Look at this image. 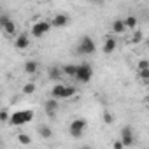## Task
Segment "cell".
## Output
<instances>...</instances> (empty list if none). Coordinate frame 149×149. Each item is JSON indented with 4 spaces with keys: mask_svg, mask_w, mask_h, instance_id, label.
Returning a JSON list of instances; mask_svg holds the SVG:
<instances>
[{
    "mask_svg": "<svg viewBox=\"0 0 149 149\" xmlns=\"http://www.w3.org/2000/svg\"><path fill=\"white\" fill-rule=\"evenodd\" d=\"M33 116H35V112H33V111H28V109H23V111H14V112L11 114L9 123H11V125H14V126H21V125L30 123V121L33 119Z\"/></svg>",
    "mask_w": 149,
    "mask_h": 149,
    "instance_id": "obj_1",
    "label": "cell"
},
{
    "mask_svg": "<svg viewBox=\"0 0 149 149\" xmlns=\"http://www.w3.org/2000/svg\"><path fill=\"white\" fill-rule=\"evenodd\" d=\"M51 28H53L51 21H47V19H40V21H37V23H33V25L30 26V35L35 37V39H40V37H44Z\"/></svg>",
    "mask_w": 149,
    "mask_h": 149,
    "instance_id": "obj_2",
    "label": "cell"
},
{
    "mask_svg": "<svg viewBox=\"0 0 149 149\" xmlns=\"http://www.w3.org/2000/svg\"><path fill=\"white\" fill-rule=\"evenodd\" d=\"M86 128H88V121H86L84 118H76V119L70 123V126H68V133H70L74 139H79V137L86 132Z\"/></svg>",
    "mask_w": 149,
    "mask_h": 149,
    "instance_id": "obj_3",
    "label": "cell"
},
{
    "mask_svg": "<svg viewBox=\"0 0 149 149\" xmlns=\"http://www.w3.org/2000/svg\"><path fill=\"white\" fill-rule=\"evenodd\" d=\"M91 77H93V67L90 65V63H79L77 65V74H76V81H79V83H90L91 81Z\"/></svg>",
    "mask_w": 149,
    "mask_h": 149,
    "instance_id": "obj_4",
    "label": "cell"
},
{
    "mask_svg": "<svg viewBox=\"0 0 149 149\" xmlns=\"http://www.w3.org/2000/svg\"><path fill=\"white\" fill-rule=\"evenodd\" d=\"M95 51H97L95 40H93L90 35L81 37V40H79V44H77V53H81V54H93Z\"/></svg>",
    "mask_w": 149,
    "mask_h": 149,
    "instance_id": "obj_5",
    "label": "cell"
},
{
    "mask_svg": "<svg viewBox=\"0 0 149 149\" xmlns=\"http://www.w3.org/2000/svg\"><path fill=\"white\" fill-rule=\"evenodd\" d=\"M0 26H2V32H4L7 37H18L16 25H14V21H13L7 14H2V16H0Z\"/></svg>",
    "mask_w": 149,
    "mask_h": 149,
    "instance_id": "obj_6",
    "label": "cell"
},
{
    "mask_svg": "<svg viewBox=\"0 0 149 149\" xmlns=\"http://www.w3.org/2000/svg\"><path fill=\"white\" fill-rule=\"evenodd\" d=\"M119 137H121V140L125 142V147H130V146H133V144H135V135H133V130H132V126H128V125L121 128Z\"/></svg>",
    "mask_w": 149,
    "mask_h": 149,
    "instance_id": "obj_7",
    "label": "cell"
},
{
    "mask_svg": "<svg viewBox=\"0 0 149 149\" xmlns=\"http://www.w3.org/2000/svg\"><path fill=\"white\" fill-rule=\"evenodd\" d=\"M116 47H118V40H116V37H112V35H105V39H104V46H102V51H104L105 54H112V53L116 51Z\"/></svg>",
    "mask_w": 149,
    "mask_h": 149,
    "instance_id": "obj_8",
    "label": "cell"
},
{
    "mask_svg": "<svg viewBox=\"0 0 149 149\" xmlns=\"http://www.w3.org/2000/svg\"><path fill=\"white\" fill-rule=\"evenodd\" d=\"M58 107H60V104H58V98H54V97H51L49 100L44 102V111H46V114H47L49 118H54V116H56Z\"/></svg>",
    "mask_w": 149,
    "mask_h": 149,
    "instance_id": "obj_9",
    "label": "cell"
},
{
    "mask_svg": "<svg viewBox=\"0 0 149 149\" xmlns=\"http://www.w3.org/2000/svg\"><path fill=\"white\" fill-rule=\"evenodd\" d=\"M68 23H70V18H68L67 14H63V13L54 14V16H53V19H51L53 28H63V26H67Z\"/></svg>",
    "mask_w": 149,
    "mask_h": 149,
    "instance_id": "obj_10",
    "label": "cell"
},
{
    "mask_svg": "<svg viewBox=\"0 0 149 149\" xmlns=\"http://www.w3.org/2000/svg\"><path fill=\"white\" fill-rule=\"evenodd\" d=\"M14 47L16 49H28L30 47L28 33H18V37H14Z\"/></svg>",
    "mask_w": 149,
    "mask_h": 149,
    "instance_id": "obj_11",
    "label": "cell"
},
{
    "mask_svg": "<svg viewBox=\"0 0 149 149\" xmlns=\"http://www.w3.org/2000/svg\"><path fill=\"white\" fill-rule=\"evenodd\" d=\"M126 25H125V19H114L112 23H111V32H112V35H123V33H126Z\"/></svg>",
    "mask_w": 149,
    "mask_h": 149,
    "instance_id": "obj_12",
    "label": "cell"
},
{
    "mask_svg": "<svg viewBox=\"0 0 149 149\" xmlns=\"http://www.w3.org/2000/svg\"><path fill=\"white\" fill-rule=\"evenodd\" d=\"M65 90H67V84H63V83H56V84L51 88L49 95L54 97V98H58V100H61V98H65Z\"/></svg>",
    "mask_w": 149,
    "mask_h": 149,
    "instance_id": "obj_13",
    "label": "cell"
},
{
    "mask_svg": "<svg viewBox=\"0 0 149 149\" xmlns=\"http://www.w3.org/2000/svg\"><path fill=\"white\" fill-rule=\"evenodd\" d=\"M61 76H65V74H63V68H60V67H56V65H51V67L47 68V77H49L51 81L58 83V81L61 79Z\"/></svg>",
    "mask_w": 149,
    "mask_h": 149,
    "instance_id": "obj_14",
    "label": "cell"
},
{
    "mask_svg": "<svg viewBox=\"0 0 149 149\" xmlns=\"http://www.w3.org/2000/svg\"><path fill=\"white\" fill-rule=\"evenodd\" d=\"M25 74H28V76H33V74L39 70V63L35 61V60H28V61H25Z\"/></svg>",
    "mask_w": 149,
    "mask_h": 149,
    "instance_id": "obj_15",
    "label": "cell"
},
{
    "mask_svg": "<svg viewBox=\"0 0 149 149\" xmlns=\"http://www.w3.org/2000/svg\"><path fill=\"white\" fill-rule=\"evenodd\" d=\"M61 68H63V74H65V76H68L70 79H76V74H77V65L68 63V65H63Z\"/></svg>",
    "mask_w": 149,
    "mask_h": 149,
    "instance_id": "obj_16",
    "label": "cell"
},
{
    "mask_svg": "<svg viewBox=\"0 0 149 149\" xmlns=\"http://www.w3.org/2000/svg\"><path fill=\"white\" fill-rule=\"evenodd\" d=\"M37 132H39V135H40L42 139H46V140H49V139L53 137V130H51L47 125H40V126L37 128Z\"/></svg>",
    "mask_w": 149,
    "mask_h": 149,
    "instance_id": "obj_17",
    "label": "cell"
},
{
    "mask_svg": "<svg viewBox=\"0 0 149 149\" xmlns=\"http://www.w3.org/2000/svg\"><path fill=\"white\" fill-rule=\"evenodd\" d=\"M137 23H139L137 16H126V18H125V25H126L128 30H135V28H137Z\"/></svg>",
    "mask_w": 149,
    "mask_h": 149,
    "instance_id": "obj_18",
    "label": "cell"
},
{
    "mask_svg": "<svg viewBox=\"0 0 149 149\" xmlns=\"http://www.w3.org/2000/svg\"><path fill=\"white\" fill-rule=\"evenodd\" d=\"M18 142H19L21 146H30V144H32V137L26 135V133H19V135H18Z\"/></svg>",
    "mask_w": 149,
    "mask_h": 149,
    "instance_id": "obj_19",
    "label": "cell"
},
{
    "mask_svg": "<svg viewBox=\"0 0 149 149\" xmlns=\"http://www.w3.org/2000/svg\"><path fill=\"white\" fill-rule=\"evenodd\" d=\"M35 90H37V86H35V83H26L25 86H23V93L25 95H32V93H35Z\"/></svg>",
    "mask_w": 149,
    "mask_h": 149,
    "instance_id": "obj_20",
    "label": "cell"
},
{
    "mask_svg": "<svg viewBox=\"0 0 149 149\" xmlns=\"http://www.w3.org/2000/svg\"><path fill=\"white\" fill-rule=\"evenodd\" d=\"M137 76L140 81L144 83H149V68H144V70H137Z\"/></svg>",
    "mask_w": 149,
    "mask_h": 149,
    "instance_id": "obj_21",
    "label": "cell"
},
{
    "mask_svg": "<svg viewBox=\"0 0 149 149\" xmlns=\"http://www.w3.org/2000/svg\"><path fill=\"white\" fill-rule=\"evenodd\" d=\"M144 40V32L142 30H137L135 33H133V37H132V42L133 44H139V42H142Z\"/></svg>",
    "mask_w": 149,
    "mask_h": 149,
    "instance_id": "obj_22",
    "label": "cell"
},
{
    "mask_svg": "<svg viewBox=\"0 0 149 149\" xmlns=\"http://www.w3.org/2000/svg\"><path fill=\"white\" fill-rule=\"evenodd\" d=\"M102 119H104V123H105V125H112V121H114V116H112V112H109V111H104V114H102Z\"/></svg>",
    "mask_w": 149,
    "mask_h": 149,
    "instance_id": "obj_23",
    "label": "cell"
},
{
    "mask_svg": "<svg viewBox=\"0 0 149 149\" xmlns=\"http://www.w3.org/2000/svg\"><path fill=\"white\" fill-rule=\"evenodd\" d=\"M144 68H149V60H146V58L137 61V70H144Z\"/></svg>",
    "mask_w": 149,
    "mask_h": 149,
    "instance_id": "obj_24",
    "label": "cell"
},
{
    "mask_svg": "<svg viewBox=\"0 0 149 149\" xmlns=\"http://www.w3.org/2000/svg\"><path fill=\"white\" fill-rule=\"evenodd\" d=\"M76 93H77L76 86H67V90H65V98H70V97H74Z\"/></svg>",
    "mask_w": 149,
    "mask_h": 149,
    "instance_id": "obj_25",
    "label": "cell"
},
{
    "mask_svg": "<svg viewBox=\"0 0 149 149\" xmlns=\"http://www.w3.org/2000/svg\"><path fill=\"white\" fill-rule=\"evenodd\" d=\"M9 119H11V114L7 112V109H2V112H0V121H2V123H9Z\"/></svg>",
    "mask_w": 149,
    "mask_h": 149,
    "instance_id": "obj_26",
    "label": "cell"
},
{
    "mask_svg": "<svg viewBox=\"0 0 149 149\" xmlns=\"http://www.w3.org/2000/svg\"><path fill=\"white\" fill-rule=\"evenodd\" d=\"M112 147H114V149H123V147H125V142H123L121 139H119V140H114V142H112Z\"/></svg>",
    "mask_w": 149,
    "mask_h": 149,
    "instance_id": "obj_27",
    "label": "cell"
},
{
    "mask_svg": "<svg viewBox=\"0 0 149 149\" xmlns=\"http://www.w3.org/2000/svg\"><path fill=\"white\" fill-rule=\"evenodd\" d=\"M146 46H147V47H149V37H147V39H146Z\"/></svg>",
    "mask_w": 149,
    "mask_h": 149,
    "instance_id": "obj_28",
    "label": "cell"
},
{
    "mask_svg": "<svg viewBox=\"0 0 149 149\" xmlns=\"http://www.w3.org/2000/svg\"><path fill=\"white\" fill-rule=\"evenodd\" d=\"M147 109H149V100H147Z\"/></svg>",
    "mask_w": 149,
    "mask_h": 149,
    "instance_id": "obj_29",
    "label": "cell"
},
{
    "mask_svg": "<svg viewBox=\"0 0 149 149\" xmlns=\"http://www.w3.org/2000/svg\"><path fill=\"white\" fill-rule=\"evenodd\" d=\"M95 2H102V0H95Z\"/></svg>",
    "mask_w": 149,
    "mask_h": 149,
    "instance_id": "obj_30",
    "label": "cell"
}]
</instances>
